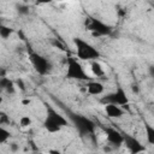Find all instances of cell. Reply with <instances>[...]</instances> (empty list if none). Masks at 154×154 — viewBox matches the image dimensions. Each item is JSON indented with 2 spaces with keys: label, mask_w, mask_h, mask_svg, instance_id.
<instances>
[{
  "label": "cell",
  "mask_w": 154,
  "mask_h": 154,
  "mask_svg": "<svg viewBox=\"0 0 154 154\" xmlns=\"http://www.w3.org/2000/svg\"><path fill=\"white\" fill-rule=\"evenodd\" d=\"M67 117H69V119L71 120L75 129L78 131V134L81 136H88V135L91 136V135H94L96 125L90 118H88L83 114L76 113V112H71V111H67Z\"/></svg>",
  "instance_id": "cell-1"
},
{
  "label": "cell",
  "mask_w": 154,
  "mask_h": 154,
  "mask_svg": "<svg viewBox=\"0 0 154 154\" xmlns=\"http://www.w3.org/2000/svg\"><path fill=\"white\" fill-rule=\"evenodd\" d=\"M46 108H47V116H46V119L43 122V128L48 132H52V134L58 132L64 126L67 125V119L64 116H61L60 113H58L49 105H46Z\"/></svg>",
  "instance_id": "cell-2"
},
{
  "label": "cell",
  "mask_w": 154,
  "mask_h": 154,
  "mask_svg": "<svg viewBox=\"0 0 154 154\" xmlns=\"http://www.w3.org/2000/svg\"><path fill=\"white\" fill-rule=\"evenodd\" d=\"M73 43L76 47L77 57L82 60H95L100 58V52L89 42L81 37H73Z\"/></svg>",
  "instance_id": "cell-3"
},
{
  "label": "cell",
  "mask_w": 154,
  "mask_h": 154,
  "mask_svg": "<svg viewBox=\"0 0 154 154\" xmlns=\"http://www.w3.org/2000/svg\"><path fill=\"white\" fill-rule=\"evenodd\" d=\"M66 78L69 79H77V81H87L89 76L85 73L81 63L75 58L67 59V67H66Z\"/></svg>",
  "instance_id": "cell-4"
},
{
  "label": "cell",
  "mask_w": 154,
  "mask_h": 154,
  "mask_svg": "<svg viewBox=\"0 0 154 154\" xmlns=\"http://www.w3.org/2000/svg\"><path fill=\"white\" fill-rule=\"evenodd\" d=\"M85 28L93 32L95 36H108L112 34V26L108 24L103 23L102 20L94 18V17H88L85 20Z\"/></svg>",
  "instance_id": "cell-5"
},
{
  "label": "cell",
  "mask_w": 154,
  "mask_h": 154,
  "mask_svg": "<svg viewBox=\"0 0 154 154\" xmlns=\"http://www.w3.org/2000/svg\"><path fill=\"white\" fill-rule=\"evenodd\" d=\"M30 61L35 69V71L41 75V76H45V75H48L52 70V63L49 59H47L46 57L38 54V53H35V52H30Z\"/></svg>",
  "instance_id": "cell-6"
},
{
  "label": "cell",
  "mask_w": 154,
  "mask_h": 154,
  "mask_svg": "<svg viewBox=\"0 0 154 154\" xmlns=\"http://www.w3.org/2000/svg\"><path fill=\"white\" fill-rule=\"evenodd\" d=\"M100 102L102 105H106V103H114V105H118V106H128L129 103V99H128V95L125 93V90L123 89V87H118L114 91L102 96L100 99Z\"/></svg>",
  "instance_id": "cell-7"
},
{
  "label": "cell",
  "mask_w": 154,
  "mask_h": 154,
  "mask_svg": "<svg viewBox=\"0 0 154 154\" xmlns=\"http://www.w3.org/2000/svg\"><path fill=\"white\" fill-rule=\"evenodd\" d=\"M124 135V144L126 146V148L129 149V152L136 154V153H141V152H144L146 148L143 147V144H141V142L132 135L130 134H123Z\"/></svg>",
  "instance_id": "cell-8"
},
{
  "label": "cell",
  "mask_w": 154,
  "mask_h": 154,
  "mask_svg": "<svg viewBox=\"0 0 154 154\" xmlns=\"http://www.w3.org/2000/svg\"><path fill=\"white\" fill-rule=\"evenodd\" d=\"M105 132H106V137H107V141L116 146V147H119L124 143V135L122 132H119L118 130L113 129V128H106L105 129Z\"/></svg>",
  "instance_id": "cell-9"
},
{
  "label": "cell",
  "mask_w": 154,
  "mask_h": 154,
  "mask_svg": "<svg viewBox=\"0 0 154 154\" xmlns=\"http://www.w3.org/2000/svg\"><path fill=\"white\" fill-rule=\"evenodd\" d=\"M105 112L109 118H120L124 114V111L118 105H114V103H106Z\"/></svg>",
  "instance_id": "cell-10"
},
{
  "label": "cell",
  "mask_w": 154,
  "mask_h": 154,
  "mask_svg": "<svg viewBox=\"0 0 154 154\" xmlns=\"http://www.w3.org/2000/svg\"><path fill=\"white\" fill-rule=\"evenodd\" d=\"M87 90L90 95H100L103 93L105 88H103V84L100 83V82H96V81H93V82H88L87 84Z\"/></svg>",
  "instance_id": "cell-11"
},
{
  "label": "cell",
  "mask_w": 154,
  "mask_h": 154,
  "mask_svg": "<svg viewBox=\"0 0 154 154\" xmlns=\"http://www.w3.org/2000/svg\"><path fill=\"white\" fill-rule=\"evenodd\" d=\"M0 87L7 94H13L14 93V84H13V82L10 78L5 77V76H1V78H0Z\"/></svg>",
  "instance_id": "cell-12"
},
{
  "label": "cell",
  "mask_w": 154,
  "mask_h": 154,
  "mask_svg": "<svg viewBox=\"0 0 154 154\" xmlns=\"http://www.w3.org/2000/svg\"><path fill=\"white\" fill-rule=\"evenodd\" d=\"M143 125H144V130H146L147 142L149 144L154 146V126H152L147 120H143Z\"/></svg>",
  "instance_id": "cell-13"
},
{
  "label": "cell",
  "mask_w": 154,
  "mask_h": 154,
  "mask_svg": "<svg viewBox=\"0 0 154 154\" xmlns=\"http://www.w3.org/2000/svg\"><path fill=\"white\" fill-rule=\"evenodd\" d=\"M90 69H91V72H93L96 77H101V76L105 75L103 69L101 67V65H100L97 61H93L91 65H90Z\"/></svg>",
  "instance_id": "cell-14"
},
{
  "label": "cell",
  "mask_w": 154,
  "mask_h": 154,
  "mask_svg": "<svg viewBox=\"0 0 154 154\" xmlns=\"http://www.w3.org/2000/svg\"><path fill=\"white\" fill-rule=\"evenodd\" d=\"M13 32V29L12 28H10V26H6V25H0V36L4 38V40H6V38H8L10 37V35Z\"/></svg>",
  "instance_id": "cell-15"
},
{
  "label": "cell",
  "mask_w": 154,
  "mask_h": 154,
  "mask_svg": "<svg viewBox=\"0 0 154 154\" xmlns=\"http://www.w3.org/2000/svg\"><path fill=\"white\" fill-rule=\"evenodd\" d=\"M16 8H17V13L20 14V16H26L30 12V7L25 4H19V5H17Z\"/></svg>",
  "instance_id": "cell-16"
},
{
  "label": "cell",
  "mask_w": 154,
  "mask_h": 154,
  "mask_svg": "<svg viewBox=\"0 0 154 154\" xmlns=\"http://www.w3.org/2000/svg\"><path fill=\"white\" fill-rule=\"evenodd\" d=\"M10 137H11L10 131H8V130H6L4 126H1V128H0V144L5 143Z\"/></svg>",
  "instance_id": "cell-17"
},
{
  "label": "cell",
  "mask_w": 154,
  "mask_h": 154,
  "mask_svg": "<svg viewBox=\"0 0 154 154\" xmlns=\"http://www.w3.org/2000/svg\"><path fill=\"white\" fill-rule=\"evenodd\" d=\"M19 124H20L22 128H26V126H29V125L31 124V119H30L28 116H23V117L19 119Z\"/></svg>",
  "instance_id": "cell-18"
},
{
  "label": "cell",
  "mask_w": 154,
  "mask_h": 154,
  "mask_svg": "<svg viewBox=\"0 0 154 154\" xmlns=\"http://www.w3.org/2000/svg\"><path fill=\"white\" fill-rule=\"evenodd\" d=\"M5 124H10V118L7 117L6 113L0 112V125H5Z\"/></svg>",
  "instance_id": "cell-19"
},
{
  "label": "cell",
  "mask_w": 154,
  "mask_h": 154,
  "mask_svg": "<svg viewBox=\"0 0 154 154\" xmlns=\"http://www.w3.org/2000/svg\"><path fill=\"white\" fill-rule=\"evenodd\" d=\"M148 73H149V76L154 79V65H150V66L148 67Z\"/></svg>",
  "instance_id": "cell-20"
},
{
  "label": "cell",
  "mask_w": 154,
  "mask_h": 154,
  "mask_svg": "<svg viewBox=\"0 0 154 154\" xmlns=\"http://www.w3.org/2000/svg\"><path fill=\"white\" fill-rule=\"evenodd\" d=\"M17 84H18V87H19L22 90H24V89H25V85H24V83H23V81H22V79H18V81H17Z\"/></svg>",
  "instance_id": "cell-21"
},
{
  "label": "cell",
  "mask_w": 154,
  "mask_h": 154,
  "mask_svg": "<svg viewBox=\"0 0 154 154\" xmlns=\"http://www.w3.org/2000/svg\"><path fill=\"white\" fill-rule=\"evenodd\" d=\"M35 1H36V4H48L52 0H35Z\"/></svg>",
  "instance_id": "cell-22"
},
{
  "label": "cell",
  "mask_w": 154,
  "mask_h": 154,
  "mask_svg": "<svg viewBox=\"0 0 154 154\" xmlns=\"http://www.w3.org/2000/svg\"><path fill=\"white\" fill-rule=\"evenodd\" d=\"M132 91L134 93H138V87L137 85H132Z\"/></svg>",
  "instance_id": "cell-23"
},
{
  "label": "cell",
  "mask_w": 154,
  "mask_h": 154,
  "mask_svg": "<svg viewBox=\"0 0 154 154\" xmlns=\"http://www.w3.org/2000/svg\"><path fill=\"white\" fill-rule=\"evenodd\" d=\"M11 149H12V150H17V146H16V143H13V144L11 146Z\"/></svg>",
  "instance_id": "cell-24"
},
{
  "label": "cell",
  "mask_w": 154,
  "mask_h": 154,
  "mask_svg": "<svg viewBox=\"0 0 154 154\" xmlns=\"http://www.w3.org/2000/svg\"><path fill=\"white\" fill-rule=\"evenodd\" d=\"M153 8H154V5H153Z\"/></svg>",
  "instance_id": "cell-25"
}]
</instances>
